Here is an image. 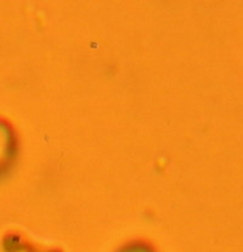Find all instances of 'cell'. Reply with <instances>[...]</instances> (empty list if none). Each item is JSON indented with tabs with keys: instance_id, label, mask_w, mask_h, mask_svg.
Returning <instances> with one entry per match:
<instances>
[{
	"instance_id": "1",
	"label": "cell",
	"mask_w": 243,
	"mask_h": 252,
	"mask_svg": "<svg viewBox=\"0 0 243 252\" xmlns=\"http://www.w3.org/2000/svg\"><path fill=\"white\" fill-rule=\"evenodd\" d=\"M118 252H155L152 248L148 244L145 243H133L128 246H124L122 250Z\"/></svg>"
}]
</instances>
